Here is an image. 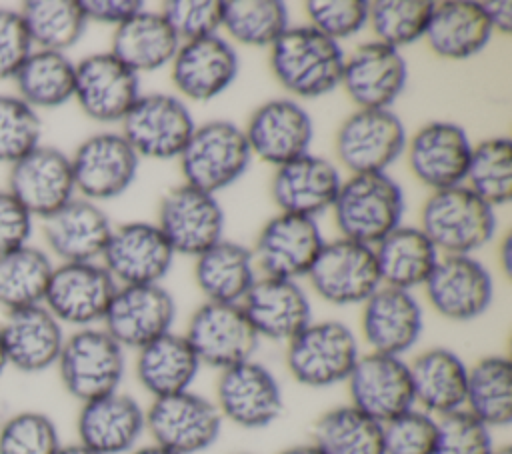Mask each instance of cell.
Segmentation results:
<instances>
[{
  "label": "cell",
  "mask_w": 512,
  "mask_h": 454,
  "mask_svg": "<svg viewBox=\"0 0 512 454\" xmlns=\"http://www.w3.org/2000/svg\"><path fill=\"white\" fill-rule=\"evenodd\" d=\"M306 280L332 306H362L382 286L374 248L342 236L324 242Z\"/></svg>",
  "instance_id": "cell-10"
},
{
  "label": "cell",
  "mask_w": 512,
  "mask_h": 454,
  "mask_svg": "<svg viewBox=\"0 0 512 454\" xmlns=\"http://www.w3.org/2000/svg\"><path fill=\"white\" fill-rule=\"evenodd\" d=\"M112 228L100 204L80 196L42 220L44 242L60 262H100Z\"/></svg>",
  "instance_id": "cell-32"
},
{
  "label": "cell",
  "mask_w": 512,
  "mask_h": 454,
  "mask_svg": "<svg viewBox=\"0 0 512 454\" xmlns=\"http://www.w3.org/2000/svg\"><path fill=\"white\" fill-rule=\"evenodd\" d=\"M354 408L384 424L414 406L408 362L400 356L366 352L344 382Z\"/></svg>",
  "instance_id": "cell-25"
},
{
  "label": "cell",
  "mask_w": 512,
  "mask_h": 454,
  "mask_svg": "<svg viewBox=\"0 0 512 454\" xmlns=\"http://www.w3.org/2000/svg\"><path fill=\"white\" fill-rule=\"evenodd\" d=\"M494 30L474 0L436 2L424 40L428 48L444 60H470L480 54Z\"/></svg>",
  "instance_id": "cell-34"
},
{
  "label": "cell",
  "mask_w": 512,
  "mask_h": 454,
  "mask_svg": "<svg viewBox=\"0 0 512 454\" xmlns=\"http://www.w3.org/2000/svg\"><path fill=\"white\" fill-rule=\"evenodd\" d=\"M76 196L104 202L124 194L136 180L140 158L120 132H96L70 156Z\"/></svg>",
  "instance_id": "cell-14"
},
{
  "label": "cell",
  "mask_w": 512,
  "mask_h": 454,
  "mask_svg": "<svg viewBox=\"0 0 512 454\" xmlns=\"http://www.w3.org/2000/svg\"><path fill=\"white\" fill-rule=\"evenodd\" d=\"M492 454H512V448H510L508 444H504V446H496Z\"/></svg>",
  "instance_id": "cell-61"
},
{
  "label": "cell",
  "mask_w": 512,
  "mask_h": 454,
  "mask_svg": "<svg viewBox=\"0 0 512 454\" xmlns=\"http://www.w3.org/2000/svg\"><path fill=\"white\" fill-rule=\"evenodd\" d=\"M118 284L100 262H60L44 294V308L74 328L100 326Z\"/></svg>",
  "instance_id": "cell-12"
},
{
  "label": "cell",
  "mask_w": 512,
  "mask_h": 454,
  "mask_svg": "<svg viewBox=\"0 0 512 454\" xmlns=\"http://www.w3.org/2000/svg\"><path fill=\"white\" fill-rule=\"evenodd\" d=\"M200 368L202 364L186 336L174 330L136 350L134 374L152 398L192 390Z\"/></svg>",
  "instance_id": "cell-35"
},
{
  "label": "cell",
  "mask_w": 512,
  "mask_h": 454,
  "mask_svg": "<svg viewBox=\"0 0 512 454\" xmlns=\"http://www.w3.org/2000/svg\"><path fill=\"white\" fill-rule=\"evenodd\" d=\"M0 338L6 366L38 374L56 366L66 334L44 304H38L6 312L0 322Z\"/></svg>",
  "instance_id": "cell-31"
},
{
  "label": "cell",
  "mask_w": 512,
  "mask_h": 454,
  "mask_svg": "<svg viewBox=\"0 0 512 454\" xmlns=\"http://www.w3.org/2000/svg\"><path fill=\"white\" fill-rule=\"evenodd\" d=\"M464 186L492 208L512 200V142L506 136H490L472 146Z\"/></svg>",
  "instance_id": "cell-45"
},
{
  "label": "cell",
  "mask_w": 512,
  "mask_h": 454,
  "mask_svg": "<svg viewBox=\"0 0 512 454\" xmlns=\"http://www.w3.org/2000/svg\"><path fill=\"white\" fill-rule=\"evenodd\" d=\"M424 330L422 304L410 290L380 286L364 304L360 332L370 352L404 358Z\"/></svg>",
  "instance_id": "cell-28"
},
{
  "label": "cell",
  "mask_w": 512,
  "mask_h": 454,
  "mask_svg": "<svg viewBox=\"0 0 512 454\" xmlns=\"http://www.w3.org/2000/svg\"><path fill=\"white\" fill-rule=\"evenodd\" d=\"M406 128L392 108H356L336 130L334 152L350 174L386 172L406 148Z\"/></svg>",
  "instance_id": "cell-7"
},
{
  "label": "cell",
  "mask_w": 512,
  "mask_h": 454,
  "mask_svg": "<svg viewBox=\"0 0 512 454\" xmlns=\"http://www.w3.org/2000/svg\"><path fill=\"white\" fill-rule=\"evenodd\" d=\"M174 250L156 222H124L112 228L100 264L118 286L160 284L170 272Z\"/></svg>",
  "instance_id": "cell-23"
},
{
  "label": "cell",
  "mask_w": 512,
  "mask_h": 454,
  "mask_svg": "<svg viewBox=\"0 0 512 454\" xmlns=\"http://www.w3.org/2000/svg\"><path fill=\"white\" fill-rule=\"evenodd\" d=\"M290 26L288 6L280 0H224L222 28L232 44L270 48Z\"/></svg>",
  "instance_id": "cell-44"
},
{
  "label": "cell",
  "mask_w": 512,
  "mask_h": 454,
  "mask_svg": "<svg viewBox=\"0 0 512 454\" xmlns=\"http://www.w3.org/2000/svg\"><path fill=\"white\" fill-rule=\"evenodd\" d=\"M408 84V64L400 50L378 40L358 44L344 58L342 80L356 108H392Z\"/></svg>",
  "instance_id": "cell-26"
},
{
  "label": "cell",
  "mask_w": 512,
  "mask_h": 454,
  "mask_svg": "<svg viewBox=\"0 0 512 454\" xmlns=\"http://www.w3.org/2000/svg\"><path fill=\"white\" fill-rule=\"evenodd\" d=\"M342 238L376 246L402 224L406 200L402 186L388 174H350L332 204Z\"/></svg>",
  "instance_id": "cell-3"
},
{
  "label": "cell",
  "mask_w": 512,
  "mask_h": 454,
  "mask_svg": "<svg viewBox=\"0 0 512 454\" xmlns=\"http://www.w3.org/2000/svg\"><path fill=\"white\" fill-rule=\"evenodd\" d=\"M160 12L180 42L220 34L222 0H168Z\"/></svg>",
  "instance_id": "cell-52"
},
{
  "label": "cell",
  "mask_w": 512,
  "mask_h": 454,
  "mask_svg": "<svg viewBox=\"0 0 512 454\" xmlns=\"http://www.w3.org/2000/svg\"><path fill=\"white\" fill-rule=\"evenodd\" d=\"M256 278L252 250L228 238L194 258V280L206 302L240 304Z\"/></svg>",
  "instance_id": "cell-37"
},
{
  "label": "cell",
  "mask_w": 512,
  "mask_h": 454,
  "mask_svg": "<svg viewBox=\"0 0 512 454\" xmlns=\"http://www.w3.org/2000/svg\"><path fill=\"white\" fill-rule=\"evenodd\" d=\"M38 112L16 94H0V164H14L40 146Z\"/></svg>",
  "instance_id": "cell-48"
},
{
  "label": "cell",
  "mask_w": 512,
  "mask_h": 454,
  "mask_svg": "<svg viewBox=\"0 0 512 454\" xmlns=\"http://www.w3.org/2000/svg\"><path fill=\"white\" fill-rule=\"evenodd\" d=\"M372 248L380 282L410 292L424 286L440 258L430 238L418 226L406 224H400Z\"/></svg>",
  "instance_id": "cell-38"
},
{
  "label": "cell",
  "mask_w": 512,
  "mask_h": 454,
  "mask_svg": "<svg viewBox=\"0 0 512 454\" xmlns=\"http://www.w3.org/2000/svg\"><path fill=\"white\" fill-rule=\"evenodd\" d=\"M464 410L490 430L512 422V362L504 354H488L468 366Z\"/></svg>",
  "instance_id": "cell-40"
},
{
  "label": "cell",
  "mask_w": 512,
  "mask_h": 454,
  "mask_svg": "<svg viewBox=\"0 0 512 454\" xmlns=\"http://www.w3.org/2000/svg\"><path fill=\"white\" fill-rule=\"evenodd\" d=\"M144 412L150 442L176 454H200L212 448L224 424L214 400L194 390L152 398Z\"/></svg>",
  "instance_id": "cell-9"
},
{
  "label": "cell",
  "mask_w": 512,
  "mask_h": 454,
  "mask_svg": "<svg viewBox=\"0 0 512 454\" xmlns=\"http://www.w3.org/2000/svg\"><path fill=\"white\" fill-rule=\"evenodd\" d=\"M490 26L494 32L510 34L512 32V2L508 0H482L480 2Z\"/></svg>",
  "instance_id": "cell-56"
},
{
  "label": "cell",
  "mask_w": 512,
  "mask_h": 454,
  "mask_svg": "<svg viewBox=\"0 0 512 454\" xmlns=\"http://www.w3.org/2000/svg\"><path fill=\"white\" fill-rule=\"evenodd\" d=\"M58 426L40 410H20L0 422V454H56Z\"/></svg>",
  "instance_id": "cell-47"
},
{
  "label": "cell",
  "mask_w": 512,
  "mask_h": 454,
  "mask_svg": "<svg viewBox=\"0 0 512 454\" xmlns=\"http://www.w3.org/2000/svg\"><path fill=\"white\" fill-rule=\"evenodd\" d=\"M418 228L440 256H474L498 230L496 208L464 184L434 190L420 208Z\"/></svg>",
  "instance_id": "cell-2"
},
{
  "label": "cell",
  "mask_w": 512,
  "mask_h": 454,
  "mask_svg": "<svg viewBox=\"0 0 512 454\" xmlns=\"http://www.w3.org/2000/svg\"><path fill=\"white\" fill-rule=\"evenodd\" d=\"M498 262H500V268L506 276L512 274V238L510 234H506L502 238V242L498 244Z\"/></svg>",
  "instance_id": "cell-57"
},
{
  "label": "cell",
  "mask_w": 512,
  "mask_h": 454,
  "mask_svg": "<svg viewBox=\"0 0 512 454\" xmlns=\"http://www.w3.org/2000/svg\"><path fill=\"white\" fill-rule=\"evenodd\" d=\"M356 332L340 320H312L286 342V368L306 388L344 384L360 358Z\"/></svg>",
  "instance_id": "cell-6"
},
{
  "label": "cell",
  "mask_w": 512,
  "mask_h": 454,
  "mask_svg": "<svg viewBox=\"0 0 512 454\" xmlns=\"http://www.w3.org/2000/svg\"><path fill=\"white\" fill-rule=\"evenodd\" d=\"M140 94V76L112 52L88 54L76 62L72 100L90 120L100 124L122 122Z\"/></svg>",
  "instance_id": "cell-22"
},
{
  "label": "cell",
  "mask_w": 512,
  "mask_h": 454,
  "mask_svg": "<svg viewBox=\"0 0 512 454\" xmlns=\"http://www.w3.org/2000/svg\"><path fill=\"white\" fill-rule=\"evenodd\" d=\"M278 454H320V452L316 450V446L312 442H304V444H292V446L280 450Z\"/></svg>",
  "instance_id": "cell-59"
},
{
  "label": "cell",
  "mask_w": 512,
  "mask_h": 454,
  "mask_svg": "<svg viewBox=\"0 0 512 454\" xmlns=\"http://www.w3.org/2000/svg\"><path fill=\"white\" fill-rule=\"evenodd\" d=\"M438 418L412 406L382 424L384 454H434Z\"/></svg>",
  "instance_id": "cell-49"
},
{
  "label": "cell",
  "mask_w": 512,
  "mask_h": 454,
  "mask_svg": "<svg viewBox=\"0 0 512 454\" xmlns=\"http://www.w3.org/2000/svg\"><path fill=\"white\" fill-rule=\"evenodd\" d=\"M432 0H374L368 2V26L374 40L402 52L418 40H424L432 10Z\"/></svg>",
  "instance_id": "cell-46"
},
{
  "label": "cell",
  "mask_w": 512,
  "mask_h": 454,
  "mask_svg": "<svg viewBox=\"0 0 512 454\" xmlns=\"http://www.w3.org/2000/svg\"><path fill=\"white\" fill-rule=\"evenodd\" d=\"M252 156L278 168L310 152L314 124L294 98H270L256 106L242 126Z\"/></svg>",
  "instance_id": "cell-19"
},
{
  "label": "cell",
  "mask_w": 512,
  "mask_h": 454,
  "mask_svg": "<svg viewBox=\"0 0 512 454\" xmlns=\"http://www.w3.org/2000/svg\"><path fill=\"white\" fill-rule=\"evenodd\" d=\"M180 38L160 10L146 6L112 32L110 50L132 72L146 74L170 66Z\"/></svg>",
  "instance_id": "cell-36"
},
{
  "label": "cell",
  "mask_w": 512,
  "mask_h": 454,
  "mask_svg": "<svg viewBox=\"0 0 512 454\" xmlns=\"http://www.w3.org/2000/svg\"><path fill=\"white\" fill-rule=\"evenodd\" d=\"M214 394L222 420L244 430L268 428L284 412L276 374L254 358L220 370Z\"/></svg>",
  "instance_id": "cell-11"
},
{
  "label": "cell",
  "mask_w": 512,
  "mask_h": 454,
  "mask_svg": "<svg viewBox=\"0 0 512 454\" xmlns=\"http://www.w3.org/2000/svg\"><path fill=\"white\" fill-rule=\"evenodd\" d=\"M324 242L316 218L278 212L264 222L250 250L260 276L300 280L306 278Z\"/></svg>",
  "instance_id": "cell-16"
},
{
  "label": "cell",
  "mask_w": 512,
  "mask_h": 454,
  "mask_svg": "<svg viewBox=\"0 0 512 454\" xmlns=\"http://www.w3.org/2000/svg\"><path fill=\"white\" fill-rule=\"evenodd\" d=\"M422 288L432 310L450 322L476 320L494 300V278L474 256H440Z\"/></svg>",
  "instance_id": "cell-18"
},
{
  "label": "cell",
  "mask_w": 512,
  "mask_h": 454,
  "mask_svg": "<svg viewBox=\"0 0 512 454\" xmlns=\"http://www.w3.org/2000/svg\"><path fill=\"white\" fill-rule=\"evenodd\" d=\"M408 370L416 408L436 418L464 408L468 364L454 350L426 348L408 362Z\"/></svg>",
  "instance_id": "cell-33"
},
{
  "label": "cell",
  "mask_w": 512,
  "mask_h": 454,
  "mask_svg": "<svg viewBox=\"0 0 512 454\" xmlns=\"http://www.w3.org/2000/svg\"><path fill=\"white\" fill-rule=\"evenodd\" d=\"M472 146L460 124L430 120L406 138L404 156L412 176L434 192L464 184Z\"/></svg>",
  "instance_id": "cell-20"
},
{
  "label": "cell",
  "mask_w": 512,
  "mask_h": 454,
  "mask_svg": "<svg viewBox=\"0 0 512 454\" xmlns=\"http://www.w3.org/2000/svg\"><path fill=\"white\" fill-rule=\"evenodd\" d=\"M268 52L272 76L294 100L320 98L340 86L342 46L308 24L288 26Z\"/></svg>",
  "instance_id": "cell-1"
},
{
  "label": "cell",
  "mask_w": 512,
  "mask_h": 454,
  "mask_svg": "<svg viewBox=\"0 0 512 454\" xmlns=\"http://www.w3.org/2000/svg\"><path fill=\"white\" fill-rule=\"evenodd\" d=\"M240 308L260 340L286 344L312 322V304L298 280L258 274Z\"/></svg>",
  "instance_id": "cell-29"
},
{
  "label": "cell",
  "mask_w": 512,
  "mask_h": 454,
  "mask_svg": "<svg viewBox=\"0 0 512 454\" xmlns=\"http://www.w3.org/2000/svg\"><path fill=\"white\" fill-rule=\"evenodd\" d=\"M34 218L6 190L0 188V254L28 244Z\"/></svg>",
  "instance_id": "cell-54"
},
{
  "label": "cell",
  "mask_w": 512,
  "mask_h": 454,
  "mask_svg": "<svg viewBox=\"0 0 512 454\" xmlns=\"http://www.w3.org/2000/svg\"><path fill=\"white\" fill-rule=\"evenodd\" d=\"M6 358H4V348H2V338H0V374L6 370Z\"/></svg>",
  "instance_id": "cell-62"
},
{
  "label": "cell",
  "mask_w": 512,
  "mask_h": 454,
  "mask_svg": "<svg viewBox=\"0 0 512 454\" xmlns=\"http://www.w3.org/2000/svg\"><path fill=\"white\" fill-rule=\"evenodd\" d=\"M54 264L48 252L24 244L0 254V308L4 312L38 306L44 300Z\"/></svg>",
  "instance_id": "cell-42"
},
{
  "label": "cell",
  "mask_w": 512,
  "mask_h": 454,
  "mask_svg": "<svg viewBox=\"0 0 512 454\" xmlns=\"http://www.w3.org/2000/svg\"><path fill=\"white\" fill-rule=\"evenodd\" d=\"M64 390L80 404L120 390L126 350L102 328H76L64 338L56 366Z\"/></svg>",
  "instance_id": "cell-5"
},
{
  "label": "cell",
  "mask_w": 512,
  "mask_h": 454,
  "mask_svg": "<svg viewBox=\"0 0 512 454\" xmlns=\"http://www.w3.org/2000/svg\"><path fill=\"white\" fill-rule=\"evenodd\" d=\"M18 14L38 50L66 52L84 36L88 26L80 0H26Z\"/></svg>",
  "instance_id": "cell-43"
},
{
  "label": "cell",
  "mask_w": 512,
  "mask_h": 454,
  "mask_svg": "<svg viewBox=\"0 0 512 454\" xmlns=\"http://www.w3.org/2000/svg\"><path fill=\"white\" fill-rule=\"evenodd\" d=\"M494 448L492 430L468 410L438 418L434 454H492Z\"/></svg>",
  "instance_id": "cell-51"
},
{
  "label": "cell",
  "mask_w": 512,
  "mask_h": 454,
  "mask_svg": "<svg viewBox=\"0 0 512 454\" xmlns=\"http://www.w3.org/2000/svg\"><path fill=\"white\" fill-rule=\"evenodd\" d=\"M176 300L162 284L118 286L102 318V328L124 348L140 350L172 332Z\"/></svg>",
  "instance_id": "cell-17"
},
{
  "label": "cell",
  "mask_w": 512,
  "mask_h": 454,
  "mask_svg": "<svg viewBox=\"0 0 512 454\" xmlns=\"http://www.w3.org/2000/svg\"><path fill=\"white\" fill-rule=\"evenodd\" d=\"M252 152L242 126L232 120L196 124L178 156L184 184L218 194L244 176Z\"/></svg>",
  "instance_id": "cell-4"
},
{
  "label": "cell",
  "mask_w": 512,
  "mask_h": 454,
  "mask_svg": "<svg viewBox=\"0 0 512 454\" xmlns=\"http://www.w3.org/2000/svg\"><path fill=\"white\" fill-rule=\"evenodd\" d=\"M144 434L146 412L134 396L122 390L80 404L76 442L96 454H128Z\"/></svg>",
  "instance_id": "cell-27"
},
{
  "label": "cell",
  "mask_w": 512,
  "mask_h": 454,
  "mask_svg": "<svg viewBox=\"0 0 512 454\" xmlns=\"http://www.w3.org/2000/svg\"><path fill=\"white\" fill-rule=\"evenodd\" d=\"M194 128L190 108L170 92L140 94L120 122V134L138 158L150 160H178Z\"/></svg>",
  "instance_id": "cell-8"
},
{
  "label": "cell",
  "mask_w": 512,
  "mask_h": 454,
  "mask_svg": "<svg viewBox=\"0 0 512 454\" xmlns=\"http://www.w3.org/2000/svg\"><path fill=\"white\" fill-rule=\"evenodd\" d=\"M56 454H96V452L88 450L86 446H82V444H78V442H72V444H62V446L56 450Z\"/></svg>",
  "instance_id": "cell-60"
},
{
  "label": "cell",
  "mask_w": 512,
  "mask_h": 454,
  "mask_svg": "<svg viewBox=\"0 0 512 454\" xmlns=\"http://www.w3.org/2000/svg\"><path fill=\"white\" fill-rule=\"evenodd\" d=\"M238 72V52L222 34L180 42L170 62V80L178 92L176 96L192 102H208L224 94Z\"/></svg>",
  "instance_id": "cell-21"
},
{
  "label": "cell",
  "mask_w": 512,
  "mask_h": 454,
  "mask_svg": "<svg viewBox=\"0 0 512 454\" xmlns=\"http://www.w3.org/2000/svg\"><path fill=\"white\" fill-rule=\"evenodd\" d=\"M310 442L320 454H384L382 424L352 404L320 414Z\"/></svg>",
  "instance_id": "cell-41"
},
{
  "label": "cell",
  "mask_w": 512,
  "mask_h": 454,
  "mask_svg": "<svg viewBox=\"0 0 512 454\" xmlns=\"http://www.w3.org/2000/svg\"><path fill=\"white\" fill-rule=\"evenodd\" d=\"M184 336L200 364L218 372L254 358L260 344L240 304L206 300L188 318Z\"/></svg>",
  "instance_id": "cell-15"
},
{
  "label": "cell",
  "mask_w": 512,
  "mask_h": 454,
  "mask_svg": "<svg viewBox=\"0 0 512 454\" xmlns=\"http://www.w3.org/2000/svg\"><path fill=\"white\" fill-rule=\"evenodd\" d=\"M156 226L174 254L196 258L224 238L226 216L218 196L182 182L160 198Z\"/></svg>",
  "instance_id": "cell-13"
},
{
  "label": "cell",
  "mask_w": 512,
  "mask_h": 454,
  "mask_svg": "<svg viewBox=\"0 0 512 454\" xmlns=\"http://www.w3.org/2000/svg\"><path fill=\"white\" fill-rule=\"evenodd\" d=\"M6 190L32 218H48L76 196L70 156L54 146H36L10 164Z\"/></svg>",
  "instance_id": "cell-24"
},
{
  "label": "cell",
  "mask_w": 512,
  "mask_h": 454,
  "mask_svg": "<svg viewBox=\"0 0 512 454\" xmlns=\"http://www.w3.org/2000/svg\"><path fill=\"white\" fill-rule=\"evenodd\" d=\"M236 454H248V452H236Z\"/></svg>",
  "instance_id": "cell-63"
},
{
  "label": "cell",
  "mask_w": 512,
  "mask_h": 454,
  "mask_svg": "<svg viewBox=\"0 0 512 454\" xmlns=\"http://www.w3.org/2000/svg\"><path fill=\"white\" fill-rule=\"evenodd\" d=\"M80 6L84 10V16L88 22L108 24V26H120L128 18H132L136 12L144 8V2L140 0H80Z\"/></svg>",
  "instance_id": "cell-55"
},
{
  "label": "cell",
  "mask_w": 512,
  "mask_h": 454,
  "mask_svg": "<svg viewBox=\"0 0 512 454\" xmlns=\"http://www.w3.org/2000/svg\"><path fill=\"white\" fill-rule=\"evenodd\" d=\"M342 180L332 160L308 152L274 170L270 196L278 212L316 218L332 208Z\"/></svg>",
  "instance_id": "cell-30"
},
{
  "label": "cell",
  "mask_w": 512,
  "mask_h": 454,
  "mask_svg": "<svg viewBox=\"0 0 512 454\" xmlns=\"http://www.w3.org/2000/svg\"><path fill=\"white\" fill-rule=\"evenodd\" d=\"M304 12L308 16V26L338 44L368 26L366 0H308Z\"/></svg>",
  "instance_id": "cell-50"
},
{
  "label": "cell",
  "mask_w": 512,
  "mask_h": 454,
  "mask_svg": "<svg viewBox=\"0 0 512 454\" xmlns=\"http://www.w3.org/2000/svg\"><path fill=\"white\" fill-rule=\"evenodd\" d=\"M128 454H176V452H172V450H168V448H162V446H158V444H154V442H148V444H138L134 450H130Z\"/></svg>",
  "instance_id": "cell-58"
},
{
  "label": "cell",
  "mask_w": 512,
  "mask_h": 454,
  "mask_svg": "<svg viewBox=\"0 0 512 454\" xmlns=\"http://www.w3.org/2000/svg\"><path fill=\"white\" fill-rule=\"evenodd\" d=\"M74 72L66 52L34 48L12 78L16 96L36 112L60 108L74 98Z\"/></svg>",
  "instance_id": "cell-39"
},
{
  "label": "cell",
  "mask_w": 512,
  "mask_h": 454,
  "mask_svg": "<svg viewBox=\"0 0 512 454\" xmlns=\"http://www.w3.org/2000/svg\"><path fill=\"white\" fill-rule=\"evenodd\" d=\"M32 50L34 46L18 10L0 8V80L14 78Z\"/></svg>",
  "instance_id": "cell-53"
}]
</instances>
